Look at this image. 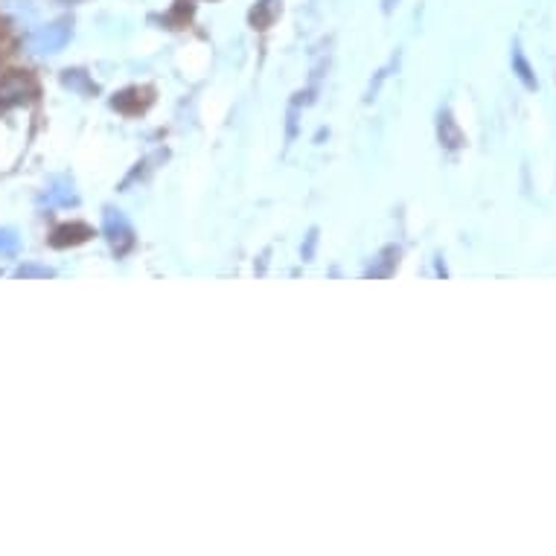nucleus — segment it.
Returning <instances> with one entry per match:
<instances>
[{"label": "nucleus", "mask_w": 556, "mask_h": 556, "mask_svg": "<svg viewBox=\"0 0 556 556\" xmlns=\"http://www.w3.org/2000/svg\"><path fill=\"white\" fill-rule=\"evenodd\" d=\"M102 234H106L108 245L117 256H125L128 251L134 248V230H132V225H128V218H125L123 210L106 207V213H102Z\"/></svg>", "instance_id": "obj_2"}, {"label": "nucleus", "mask_w": 556, "mask_h": 556, "mask_svg": "<svg viewBox=\"0 0 556 556\" xmlns=\"http://www.w3.org/2000/svg\"><path fill=\"white\" fill-rule=\"evenodd\" d=\"M15 277H21V280H27V277H42V280H47V277H53V268L35 265V263H23V265L15 268Z\"/></svg>", "instance_id": "obj_12"}, {"label": "nucleus", "mask_w": 556, "mask_h": 556, "mask_svg": "<svg viewBox=\"0 0 556 556\" xmlns=\"http://www.w3.org/2000/svg\"><path fill=\"white\" fill-rule=\"evenodd\" d=\"M94 236V230L82 222H73V225H61L53 230V236H50V245L53 248H70V245H82Z\"/></svg>", "instance_id": "obj_4"}, {"label": "nucleus", "mask_w": 556, "mask_h": 556, "mask_svg": "<svg viewBox=\"0 0 556 556\" xmlns=\"http://www.w3.org/2000/svg\"><path fill=\"white\" fill-rule=\"evenodd\" d=\"M274 12H277L274 0H263V4H256V9L251 12V23L256 30H265L271 23V18H274Z\"/></svg>", "instance_id": "obj_10"}, {"label": "nucleus", "mask_w": 556, "mask_h": 556, "mask_svg": "<svg viewBox=\"0 0 556 556\" xmlns=\"http://www.w3.org/2000/svg\"><path fill=\"white\" fill-rule=\"evenodd\" d=\"M64 4H76V0H64Z\"/></svg>", "instance_id": "obj_13"}, {"label": "nucleus", "mask_w": 556, "mask_h": 556, "mask_svg": "<svg viewBox=\"0 0 556 556\" xmlns=\"http://www.w3.org/2000/svg\"><path fill=\"white\" fill-rule=\"evenodd\" d=\"M44 204H76V192H73V181L68 178H53L42 192Z\"/></svg>", "instance_id": "obj_5"}, {"label": "nucleus", "mask_w": 556, "mask_h": 556, "mask_svg": "<svg viewBox=\"0 0 556 556\" xmlns=\"http://www.w3.org/2000/svg\"><path fill=\"white\" fill-rule=\"evenodd\" d=\"M21 251V236L12 227H0V254L15 256Z\"/></svg>", "instance_id": "obj_11"}, {"label": "nucleus", "mask_w": 556, "mask_h": 556, "mask_svg": "<svg viewBox=\"0 0 556 556\" xmlns=\"http://www.w3.org/2000/svg\"><path fill=\"white\" fill-rule=\"evenodd\" d=\"M61 82L68 85L70 90H79V94H85V97L97 94V85L90 82L88 73H82V70H64V73H61Z\"/></svg>", "instance_id": "obj_8"}, {"label": "nucleus", "mask_w": 556, "mask_h": 556, "mask_svg": "<svg viewBox=\"0 0 556 556\" xmlns=\"http://www.w3.org/2000/svg\"><path fill=\"white\" fill-rule=\"evenodd\" d=\"M35 97H38V85L30 73H21V70L0 73V111L32 102Z\"/></svg>", "instance_id": "obj_1"}, {"label": "nucleus", "mask_w": 556, "mask_h": 556, "mask_svg": "<svg viewBox=\"0 0 556 556\" xmlns=\"http://www.w3.org/2000/svg\"><path fill=\"white\" fill-rule=\"evenodd\" d=\"M513 68H515V76H519V79L524 82V88H530V90L536 88L533 68H530V64H527V59H524V53H522V47H519V44L513 47Z\"/></svg>", "instance_id": "obj_9"}, {"label": "nucleus", "mask_w": 556, "mask_h": 556, "mask_svg": "<svg viewBox=\"0 0 556 556\" xmlns=\"http://www.w3.org/2000/svg\"><path fill=\"white\" fill-rule=\"evenodd\" d=\"M140 94H146V90L128 88V90H123V94H117V97L111 99V106L117 108V111H123V114H137V111H144V108L149 106V97H146V99H137Z\"/></svg>", "instance_id": "obj_6"}, {"label": "nucleus", "mask_w": 556, "mask_h": 556, "mask_svg": "<svg viewBox=\"0 0 556 556\" xmlns=\"http://www.w3.org/2000/svg\"><path fill=\"white\" fill-rule=\"evenodd\" d=\"M440 144H443L446 149H460L463 146V132L458 128V123L451 120L449 111L440 114Z\"/></svg>", "instance_id": "obj_7"}, {"label": "nucleus", "mask_w": 556, "mask_h": 556, "mask_svg": "<svg viewBox=\"0 0 556 556\" xmlns=\"http://www.w3.org/2000/svg\"><path fill=\"white\" fill-rule=\"evenodd\" d=\"M68 42H70V21H56V23H50V27L38 30L30 44L38 53H59Z\"/></svg>", "instance_id": "obj_3"}]
</instances>
